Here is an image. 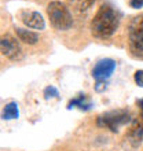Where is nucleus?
Wrapping results in <instances>:
<instances>
[{
	"mask_svg": "<svg viewBox=\"0 0 143 151\" xmlns=\"http://www.w3.org/2000/svg\"><path fill=\"white\" fill-rule=\"evenodd\" d=\"M44 96L46 98H56L58 96V91H56V88H54V87H48V88H46V91H44Z\"/></svg>",
	"mask_w": 143,
	"mask_h": 151,
	"instance_id": "ddd939ff",
	"label": "nucleus"
},
{
	"mask_svg": "<svg viewBox=\"0 0 143 151\" xmlns=\"http://www.w3.org/2000/svg\"><path fill=\"white\" fill-rule=\"evenodd\" d=\"M20 115V111H18V106L17 103L11 102L4 106V110H3V119H15L18 118Z\"/></svg>",
	"mask_w": 143,
	"mask_h": 151,
	"instance_id": "9b49d317",
	"label": "nucleus"
},
{
	"mask_svg": "<svg viewBox=\"0 0 143 151\" xmlns=\"http://www.w3.org/2000/svg\"><path fill=\"white\" fill-rule=\"evenodd\" d=\"M138 106H139V107H140V109H142V111H143V99L138 100Z\"/></svg>",
	"mask_w": 143,
	"mask_h": 151,
	"instance_id": "f3484780",
	"label": "nucleus"
},
{
	"mask_svg": "<svg viewBox=\"0 0 143 151\" xmlns=\"http://www.w3.org/2000/svg\"><path fill=\"white\" fill-rule=\"evenodd\" d=\"M47 14L50 17V21L54 28L58 30H68L72 28L73 19H72V14L69 8L61 1H52L48 4Z\"/></svg>",
	"mask_w": 143,
	"mask_h": 151,
	"instance_id": "f03ea898",
	"label": "nucleus"
},
{
	"mask_svg": "<svg viewBox=\"0 0 143 151\" xmlns=\"http://www.w3.org/2000/svg\"><path fill=\"white\" fill-rule=\"evenodd\" d=\"M1 54L10 59H20L21 58V47L15 39L11 36H3L0 41Z\"/></svg>",
	"mask_w": 143,
	"mask_h": 151,
	"instance_id": "39448f33",
	"label": "nucleus"
},
{
	"mask_svg": "<svg viewBox=\"0 0 143 151\" xmlns=\"http://www.w3.org/2000/svg\"><path fill=\"white\" fill-rule=\"evenodd\" d=\"M129 6L132 8H142L143 7V0H131Z\"/></svg>",
	"mask_w": 143,
	"mask_h": 151,
	"instance_id": "2eb2a0df",
	"label": "nucleus"
},
{
	"mask_svg": "<svg viewBox=\"0 0 143 151\" xmlns=\"http://www.w3.org/2000/svg\"><path fill=\"white\" fill-rule=\"evenodd\" d=\"M72 107H79V109H81V110H90L91 102L87 99L85 95H79L77 98H74L73 100L69 102L68 109H72Z\"/></svg>",
	"mask_w": 143,
	"mask_h": 151,
	"instance_id": "1a4fd4ad",
	"label": "nucleus"
},
{
	"mask_svg": "<svg viewBox=\"0 0 143 151\" xmlns=\"http://www.w3.org/2000/svg\"><path fill=\"white\" fill-rule=\"evenodd\" d=\"M116 69L114 60L111 59H102L95 65V68L92 70V77L96 81H105L106 78H109Z\"/></svg>",
	"mask_w": 143,
	"mask_h": 151,
	"instance_id": "423d86ee",
	"label": "nucleus"
},
{
	"mask_svg": "<svg viewBox=\"0 0 143 151\" xmlns=\"http://www.w3.org/2000/svg\"><path fill=\"white\" fill-rule=\"evenodd\" d=\"M106 88V83L105 81H98L96 83V91H103Z\"/></svg>",
	"mask_w": 143,
	"mask_h": 151,
	"instance_id": "dca6fc26",
	"label": "nucleus"
},
{
	"mask_svg": "<svg viewBox=\"0 0 143 151\" xmlns=\"http://www.w3.org/2000/svg\"><path fill=\"white\" fill-rule=\"evenodd\" d=\"M70 1L77 11L84 12V11H87L88 8H91V6L94 4L95 0H70Z\"/></svg>",
	"mask_w": 143,
	"mask_h": 151,
	"instance_id": "f8f14e48",
	"label": "nucleus"
},
{
	"mask_svg": "<svg viewBox=\"0 0 143 151\" xmlns=\"http://www.w3.org/2000/svg\"><path fill=\"white\" fill-rule=\"evenodd\" d=\"M20 18L21 21L24 22L28 28H32V29H44L46 24H44V19L41 14H39L37 11H32V10H22L20 12Z\"/></svg>",
	"mask_w": 143,
	"mask_h": 151,
	"instance_id": "6e6552de",
	"label": "nucleus"
},
{
	"mask_svg": "<svg viewBox=\"0 0 143 151\" xmlns=\"http://www.w3.org/2000/svg\"><path fill=\"white\" fill-rule=\"evenodd\" d=\"M129 122V113L125 110H114L99 115L98 125L110 129L111 132H118L123 125Z\"/></svg>",
	"mask_w": 143,
	"mask_h": 151,
	"instance_id": "7ed1b4c3",
	"label": "nucleus"
},
{
	"mask_svg": "<svg viewBox=\"0 0 143 151\" xmlns=\"http://www.w3.org/2000/svg\"><path fill=\"white\" fill-rule=\"evenodd\" d=\"M135 83L139 87H143V70H138L135 73Z\"/></svg>",
	"mask_w": 143,
	"mask_h": 151,
	"instance_id": "4468645a",
	"label": "nucleus"
},
{
	"mask_svg": "<svg viewBox=\"0 0 143 151\" xmlns=\"http://www.w3.org/2000/svg\"><path fill=\"white\" fill-rule=\"evenodd\" d=\"M120 24L118 14L113 7L103 4L95 14L94 19L91 22L92 35L99 39H106L110 37L113 33L117 30Z\"/></svg>",
	"mask_w": 143,
	"mask_h": 151,
	"instance_id": "f257e3e1",
	"label": "nucleus"
},
{
	"mask_svg": "<svg viewBox=\"0 0 143 151\" xmlns=\"http://www.w3.org/2000/svg\"><path fill=\"white\" fill-rule=\"evenodd\" d=\"M17 36L20 37L21 41L26 44H36L39 40V36L36 33L30 32V30H25V29H17Z\"/></svg>",
	"mask_w": 143,
	"mask_h": 151,
	"instance_id": "9d476101",
	"label": "nucleus"
},
{
	"mask_svg": "<svg viewBox=\"0 0 143 151\" xmlns=\"http://www.w3.org/2000/svg\"><path fill=\"white\" fill-rule=\"evenodd\" d=\"M129 44L132 52L143 58V15L135 17L129 25Z\"/></svg>",
	"mask_w": 143,
	"mask_h": 151,
	"instance_id": "20e7f679",
	"label": "nucleus"
},
{
	"mask_svg": "<svg viewBox=\"0 0 143 151\" xmlns=\"http://www.w3.org/2000/svg\"><path fill=\"white\" fill-rule=\"evenodd\" d=\"M127 137H128V142L134 147H138L143 142V117L142 115L132 119L131 127L128 129Z\"/></svg>",
	"mask_w": 143,
	"mask_h": 151,
	"instance_id": "0eeeda50",
	"label": "nucleus"
}]
</instances>
